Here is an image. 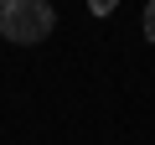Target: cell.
Masks as SVG:
<instances>
[{"instance_id": "3957f363", "label": "cell", "mask_w": 155, "mask_h": 145, "mask_svg": "<svg viewBox=\"0 0 155 145\" xmlns=\"http://www.w3.org/2000/svg\"><path fill=\"white\" fill-rule=\"evenodd\" d=\"M88 5H93V16H109V11H114V0H88Z\"/></svg>"}, {"instance_id": "6da1fadb", "label": "cell", "mask_w": 155, "mask_h": 145, "mask_svg": "<svg viewBox=\"0 0 155 145\" xmlns=\"http://www.w3.org/2000/svg\"><path fill=\"white\" fill-rule=\"evenodd\" d=\"M57 26L52 0H0V36L16 42V47H36L47 42Z\"/></svg>"}, {"instance_id": "7a4b0ae2", "label": "cell", "mask_w": 155, "mask_h": 145, "mask_svg": "<svg viewBox=\"0 0 155 145\" xmlns=\"http://www.w3.org/2000/svg\"><path fill=\"white\" fill-rule=\"evenodd\" d=\"M145 42H155V0H145Z\"/></svg>"}]
</instances>
